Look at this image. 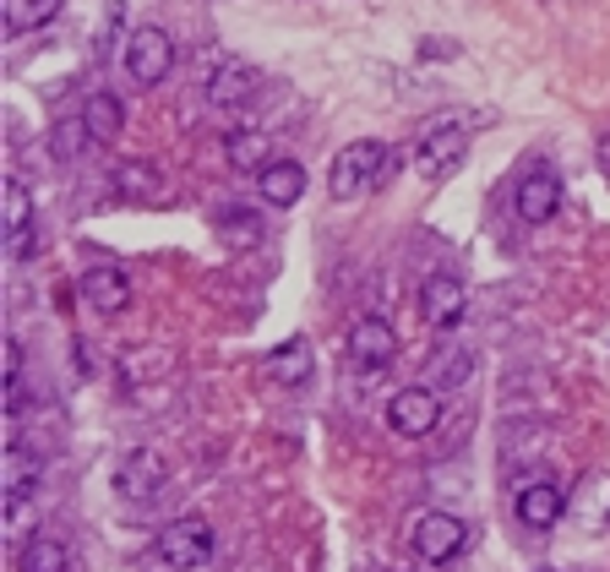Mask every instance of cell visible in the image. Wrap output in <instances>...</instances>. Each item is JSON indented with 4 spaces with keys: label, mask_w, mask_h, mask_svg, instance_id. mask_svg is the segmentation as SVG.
<instances>
[{
    "label": "cell",
    "mask_w": 610,
    "mask_h": 572,
    "mask_svg": "<svg viewBox=\"0 0 610 572\" xmlns=\"http://www.w3.org/2000/svg\"><path fill=\"white\" fill-rule=\"evenodd\" d=\"M38 480H44V458H27L22 447H11V463H5V502H11V513L38 491Z\"/></svg>",
    "instance_id": "ffe728a7"
},
{
    "label": "cell",
    "mask_w": 610,
    "mask_h": 572,
    "mask_svg": "<svg viewBox=\"0 0 610 572\" xmlns=\"http://www.w3.org/2000/svg\"><path fill=\"white\" fill-rule=\"evenodd\" d=\"M310 371H316V360H310V344H305V338L279 344V349L262 360V377H268V382H279V388H305V382H310Z\"/></svg>",
    "instance_id": "2e32d148"
},
{
    "label": "cell",
    "mask_w": 610,
    "mask_h": 572,
    "mask_svg": "<svg viewBox=\"0 0 610 572\" xmlns=\"http://www.w3.org/2000/svg\"><path fill=\"white\" fill-rule=\"evenodd\" d=\"M257 186H262V202H268V208H295L305 197V164L273 158V164L257 175Z\"/></svg>",
    "instance_id": "e0dca14e"
},
{
    "label": "cell",
    "mask_w": 610,
    "mask_h": 572,
    "mask_svg": "<svg viewBox=\"0 0 610 572\" xmlns=\"http://www.w3.org/2000/svg\"><path fill=\"white\" fill-rule=\"evenodd\" d=\"M257 93H262V71H257L251 60H240V55H218V66L207 71V104L240 110V104H251Z\"/></svg>",
    "instance_id": "5b68a950"
},
{
    "label": "cell",
    "mask_w": 610,
    "mask_h": 572,
    "mask_svg": "<svg viewBox=\"0 0 610 572\" xmlns=\"http://www.w3.org/2000/svg\"><path fill=\"white\" fill-rule=\"evenodd\" d=\"M152 562L163 572H202L213 562V524L196 518V513L163 524L158 540H152Z\"/></svg>",
    "instance_id": "7a4b0ae2"
},
{
    "label": "cell",
    "mask_w": 610,
    "mask_h": 572,
    "mask_svg": "<svg viewBox=\"0 0 610 572\" xmlns=\"http://www.w3.org/2000/svg\"><path fill=\"white\" fill-rule=\"evenodd\" d=\"M82 121H88L93 143L110 147L121 132H126V104H121V93H93V99H88V110H82Z\"/></svg>",
    "instance_id": "ac0fdd59"
},
{
    "label": "cell",
    "mask_w": 610,
    "mask_h": 572,
    "mask_svg": "<svg viewBox=\"0 0 610 572\" xmlns=\"http://www.w3.org/2000/svg\"><path fill=\"white\" fill-rule=\"evenodd\" d=\"M562 518H567V491H562L556 480H529V485L518 491V524H523V529L545 535V529H556Z\"/></svg>",
    "instance_id": "8fae6325"
},
{
    "label": "cell",
    "mask_w": 610,
    "mask_h": 572,
    "mask_svg": "<svg viewBox=\"0 0 610 572\" xmlns=\"http://www.w3.org/2000/svg\"><path fill=\"white\" fill-rule=\"evenodd\" d=\"M88 143H93V132H88V121L77 115V121H60V126H55V137H49V153H55L60 164H71V158H77V153H82Z\"/></svg>",
    "instance_id": "d4e9b609"
},
{
    "label": "cell",
    "mask_w": 610,
    "mask_h": 572,
    "mask_svg": "<svg viewBox=\"0 0 610 572\" xmlns=\"http://www.w3.org/2000/svg\"><path fill=\"white\" fill-rule=\"evenodd\" d=\"M442 420V393H431V388H404V393H393V404H387V426L398 430V436H409V441H420V436H431Z\"/></svg>",
    "instance_id": "ba28073f"
},
{
    "label": "cell",
    "mask_w": 610,
    "mask_h": 572,
    "mask_svg": "<svg viewBox=\"0 0 610 572\" xmlns=\"http://www.w3.org/2000/svg\"><path fill=\"white\" fill-rule=\"evenodd\" d=\"M16 572H71V551L55 540V535H33L22 551H16Z\"/></svg>",
    "instance_id": "d6986e66"
},
{
    "label": "cell",
    "mask_w": 610,
    "mask_h": 572,
    "mask_svg": "<svg viewBox=\"0 0 610 572\" xmlns=\"http://www.w3.org/2000/svg\"><path fill=\"white\" fill-rule=\"evenodd\" d=\"M33 235H38V218H33V191L11 175L5 180V257L22 262L33 257Z\"/></svg>",
    "instance_id": "30bf717a"
},
{
    "label": "cell",
    "mask_w": 610,
    "mask_h": 572,
    "mask_svg": "<svg viewBox=\"0 0 610 572\" xmlns=\"http://www.w3.org/2000/svg\"><path fill=\"white\" fill-rule=\"evenodd\" d=\"M126 55H121V66H126V77L137 82V88H158L169 71H174V38L163 33V27H132V38L121 44Z\"/></svg>",
    "instance_id": "3957f363"
},
{
    "label": "cell",
    "mask_w": 610,
    "mask_h": 572,
    "mask_svg": "<svg viewBox=\"0 0 610 572\" xmlns=\"http://www.w3.org/2000/svg\"><path fill=\"white\" fill-rule=\"evenodd\" d=\"M213 235L229 246V251H251V246H262V235H268V224H262V213L257 208H218L213 213Z\"/></svg>",
    "instance_id": "9a60e30c"
},
{
    "label": "cell",
    "mask_w": 610,
    "mask_h": 572,
    "mask_svg": "<svg viewBox=\"0 0 610 572\" xmlns=\"http://www.w3.org/2000/svg\"><path fill=\"white\" fill-rule=\"evenodd\" d=\"M121 377L137 388V382H163V377H174V355L169 349H132L126 360H121Z\"/></svg>",
    "instance_id": "7402d4cb"
},
{
    "label": "cell",
    "mask_w": 610,
    "mask_h": 572,
    "mask_svg": "<svg viewBox=\"0 0 610 572\" xmlns=\"http://www.w3.org/2000/svg\"><path fill=\"white\" fill-rule=\"evenodd\" d=\"M595 158H600V169H606V175H610V132H606V137H600V147H595Z\"/></svg>",
    "instance_id": "83f0119b"
},
{
    "label": "cell",
    "mask_w": 610,
    "mask_h": 572,
    "mask_svg": "<svg viewBox=\"0 0 610 572\" xmlns=\"http://www.w3.org/2000/svg\"><path fill=\"white\" fill-rule=\"evenodd\" d=\"M169 485V463H163V452H152V447H132L121 463H115V496L121 502H148Z\"/></svg>",
    "instance_id": "277c9868"
},
{
    "label": "cell",
    "mask_w": 610,
    "mask_h": 572,
    "mask_svg": "<svg viewBox=\"0 0 610 572\" xmlns=\"http://www.w3.org/2000/svg\"><path fill=\"white\" fill-rule=\"evenodd\" d=\"M224 158H229L235 169H246V175H262V169L273 164V137H262V132H235V137L224 143Z\"/></svg>",
    "instance_id": "44dd1931"
},
{
    "label": "cell",
    "mask_w": 610,
    "mask_h": 572,
    "mask_svg": "<svg viewBox=\"0 0 610 572\" xmlns=\"http://www.w3.org/2000/svg\"><path fill=\"white\" fill-rule=\"evenodd\" d=\"M556 208H562V180H556V169H534V175L518 180V218H523V224H551Z\"/></svg>",
    "instance_id": "4fadbf2b"
},
{
    "label": "cell",
    "mask_w": 610,
    "mask_h": 572,
    "mask_svg": "<svg viewBox=\"0 0 610 572\" xmlns=\"http://www.w3.org/2000/svg\"><path fill=\"white\" fill-rule=\"evenodd\" d=\"M398 153L387 143H349L338 158H332V169H327V191L338 197V202H349V197H360V191H376V186H387L393 175H398Z\"/></svg>",
    "instance_id": "6da1fadb"
},
{
    "label": "cell",
    "mask_w": 610,
    "mask_h": 572,
    "mask_svg": "<svg viewBox=\"0 0 610 572\" xmlns=\"http://www.w3.org/2000/svg\"><path fill=\"white\" fill-rule=\"evenodd\" d=\"M468 153V121H437V126H426L420 132V147H415V164H420V175H448L458 158Z\"/></svg>",
    "instance_id": "9c48e42d"
},
{
    "label": "cell",
    "mask_w": 610,
    "mask_h": 572,
    "mask_svg": "<svg viewBox=\"0 0 610 572\" xmlns=\"http://www.w3.org/2000/svg\"><path fill=\"white\" fill-rule=\"evenodd\" d=\"M420 55H426V60H453L458 44H453V38H426V44H420Z\"/></svg>",
    "instance_id": "4316f807"
},
{
    "label": "cell",
    "mask_w": 610,
    "mask_h": 572,
    "mask_svg": "<svg viewBox=\"0 0 610 572\" xmlns=\"http://www.w3.org/2000/svg\"><path fill=\"white\" fill-rule=\"evenodd\" d=\"M398 360V333H393V322H382V316H360L354 327H349V366L354 371H382V366H393Z\"/></svg>",
    "instance_id": "52a82bcc"
},
{
    "label": "cell",
    "mask_w": 610,
    "mask_h": 572,
    "mask_svg": "<svg viewBox=\"0 0 610 572\" xmlns=\"http://www.w3.org/2000/svg\"><path fill=\"white\" fill-rule=\"evenodd\" d=\"M82 294H88V305L99 311V316H121L126 305H132V279L121 273V268H88L82 273Z\"/></svg>",
    "instance_id": "5bb4252c"
},
{
    "label": "cell",
    "mask_w": 610,
    "mask_h": 572,
    "mask_svg": "<svg viewBox=\"0 0 610 572\" xmlns=\"http://www.w3.org/2000/svg\"><path fill=\"white\" fill-rule=\"evenodd\" d=\"M468 366H474V360H468V349H453V360L442 366V382H463V377H468Z\"/></svg>",
    "instance_id": "484cf974"
},
{
    "label": "cell",
    "mask_w": 610,
    "mask_h": 572,
    "mask_svg": "<svg viewBox=\"0 0 610 572\" xmlns=\"http://www.w3.org/2000/svg\"><path fill=\"white\" fill-rule=\"evenodd\" d=\"M55 16H60V0H5V27H11V33L49 27Z\"/></svg>",
    "instance_id": "cb8c5ba5"
},
{
    "label": "cell",
    "mask_w": 610,
    "mask_h": 572,
    "mask_svg": "<svg viewBox=\"0 0 610 572\" xmlns=\"http://www.w3.org/2000/svg\"><path fill=\"white\" fill-rule=\"evenodd\" d=\"M463 540H468V524L458 513H420L415 518V557L431 562V568L453 562L458 551H463Z\"/></svg>",
    "instance_id": "8992f818"
},
{
    "label": "cell",
    "mask_w": 610,
    "mask_h": 572,
    "mask_svg": "<svg viewBox=\"0 0 610 572\" xmlns=\"http://www.w3.org/2000/svg\"><path fill=\"white\" fill-rule=\"evenodd\" d=\"M115 191H121L126 202H158V197H163L152 164H121V169H115Z\"/></svg>",
    "instance_id": "603a6c76"
},
{
    "label": "cell",
    "mask_w": 610,
    "mask_h": 572,
    "mask_svg": "<svg viewBox=\"0 0 610 572\" xmlns=\"http://www.w3.org/2000/svg\"><path fill=\"white\" fill-rule=\"evenodd\" d=\"M463 311H468V289L458 284L453 273H431V279L420 284V316H426L431 327H458Z\"/></svg>",
    "instance_id": "7c38bea8"
}]
</instances>
